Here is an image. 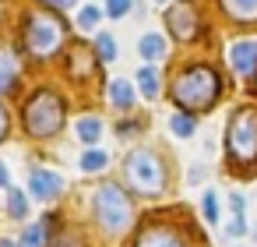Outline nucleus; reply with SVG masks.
<instances>
[{
	"label": "nucleus",
	"instance_id": "obj_1",
	"mask_svg": "<svg viewBox=\"0 0 257 247\" xmlns=\"http://www.w3.org/2000/svg\"><path fill=\"white\" fill-rule=\"evenodd\" d=\"M218 96H222V81H218V74H215L211 67H204V64L187 67V71H180V74L173 78V99H176V106H183V110H208V106L218 103Z\"/></svg>",
	"mask_w": 257,
	"mask_h": 247
},
{
	"label": "nucleus",
	"instance_id": "obj_2",
	"mask_svg": "<svg viewBox=\"0 0 257 247\" xmlns=\"http://www.w3.org/2000/svg\"><path fill=\"white\" fill-rule=\"evenodd\" d=\"M225 148H229V159L239 166L257 162V110L253 106L232 113L225 127Z\"/></svg>",
	"mask_w": 257,
	"mask_h": 247
},
{
	"label": "nucleus",
	"instance_id": "obj_3",
	"mask_svg": "<svg viewBox=\"0 0 257 247\" xmlns=\"http://www.w3.org/2000/svg\"><path fill=\"white\" fill-rule=\"evenodd\" d=\"M123 177L127 184L138 191V194H159L166 187V173H162V162L155 152L148 148H134L127 159H123Z\"/></svg>",
	"mask_w": 257,
	"mask_h": 247
},
{
	"label": "nucleus",
	"instance_id": "obj_4",
	"mask_svg": "<svg viewBox=\"0 0 257 247\" xmlns=\"http://www.w3.org/2000/svg\"><path fill=\"white\" fill-rule=\"evenodd\" d=\"M92 208H95V219L106 233H123L131 226V215H134L123 187H116V184H102L92 198Z\"/></svg>",
	"mask_w": 257,
	"mask_h": 247
},
{
	"label": "nucleus",
	"instance_id": "obj_5",
	"mask_svg": "<svg viewBox=\"0 0 257 247\" xmlns=\"http://www.w3.org/2000/svg\"><path fill=\"white\" fill-rule=\"evenodd\" d=\"M64 124V103L53 92H36L25 106V131L32 138H50Z\"/></svg>",
	"mask_w": 257,
	"mask_h": 247
},
{
	"label": "nucleus",
	"instance_id": "obj_6",
	"mask_svg": "<svg viewBox=\"0 0 257 247\" xmlns=\"http://www.w3.org/2000/svg\"><path fill=\"white\" fill-rule=\"evenodd\" d=\"M25 43L36 57H53L64 43V22L50 11H36L25 25Z\"/></svg>",
	"mask_w": 257,
	"mask_h": 247
},
{
	"label": "nucleus",
	"instance_id": "obj_7",
	"mask_svg": "<svg viewBox=\"0 0 257 247\" xmlns=\"http://www.w3.org/2000/svg\"><path fill=\"white\" fill-rule=\"evenodd\" d=\"M166 25H169V32L176 36V39H194L197 36V15H194V4H187V0H180V4H173L169 8V15H166Z\"/></svg>",
	"mask_w": 257,
	"mask_h": 247
},
{
	"label": "nucleus",
	"instance_id": "obj_8",
	"mask_svg": "<svg viewBox=\"0 0 257 247\" xmlns=\"http://www.w3.org/2000/svg\"><path fill=\"white\" fill-rule=\"evenodd\" d=\"M225 57H229V67L239 78L253 74V67H257V39H236V43H229Z\"/></svg>",
	"mask_w": 257,
	"mask_h": 247
},
{
	"label": "nucleus",
	"instance_id": "obj_9",
	"mask_svg": "<svg viewBox=\"0 0 257 247\" xmlns=\"http://www.w3.org/2000/svg\"><path fill=\"white\" fill-rule=\"evenodd\" d=\"M60 187H64V180H60L53 170H32V173H29V191H32V198H39V201L57 198Z\"/></svg>",
	"mask_w": 257,
	"mask_h": 247
},
{
	"label": "nucleus",
	"instance_id": "obj_10",
	"mask_svg": "<svg viewBox=\"0 0 257 247\" xmlns=\"http://www.w3.org/2000/svg\"><path fill=\"white\" fill-rule=\"evenodd\" d=\"M134 247H187V240L173 226H148V229H141Z\"/></svg>",
	"mask_w": 257,
	"mask_h": 247
},
{
	"label": "nucleus",
	"instance_id": "obj_11",
	"mask_svg": "<svg viewBox=\"0 0 257 247\" xmlns=\"http://www.w3.org/2000/svg\"><path fill=\"white\" fill-rule=\"evenodd\" d=\"M222 11L236 22H257V0H222Z\"/></svg>",
	"mask_w": 257,
	"mask_h": 247
},
{
	"label": "nucleus",
	"instance_id": "obj_12",
	"mask_svg": "<svg viewBox=\"0 0 257 247\" xmlns=\"http://www.w3.org/2000/svg\"><path fill=\"white\" fill-rule=\"evenodd\" d=\"M138 50H141L145 60H162V57H166V43H162L159 32H145L141 43H138Z\"/></svg>",
	"mask_w": 257,
	"mask_h": 247
},
{
	"label": "nucleus",
	"instance_id": "obj_13",
	"mask_svg": "<svg viewBox=\"0 0 257 247\" xmlns=\"http://www.w3.org/2000/svg\"><path fill=\"white\" fill-rule=\"evenodd\" d=\"M109 99H113L116 110H131V106H134V89H131V81L116 78V81L109 85Z\"/></svg>",
	"mask_w": 257,
	"mask_h": 247
},
{
	"label": "nucleus",
	"instance_id": "obj_14",
	"mask_svg": "<svg viewBox=\"0 0 257 247\" xmlns=\"http://www.w3.org/2000/svg\"><path fill=\"white\" fill-rule=\"evenodd\" d=\"M138 92H141L145 99H155V96H159V74H155L152 64H145V67L138 71Z\"/></svg>",
	"mask_w": 257,
	"mask_h": 247
},
{
	"label": "nucleus",
	"instance_id": "obj_15",
	"mask_svg": "<svg viewBox=\"0 0 257 247\" xmlns=\"http://www.w3.org/2000/svg\"><path fill=\"white\" fill-rule=\"evenodd\" d=\"M78 138H81L85 145H95V141L102 138V120H99V117H81V120H78Z\"/></svg>",
	"mask_w": 257,
	"mask_h": 247
},
{
	"label": "nucleus",
	"instance_id": "obj_16",
	"mask_svg": "<svg viewBox=\"0 0 257 247\" xmlns=\"http://www.w3.org/2000/svg\"><path fill=\"white\" fill-rule=\"evenodd\" d=\"M95 50H99V60L102 64H113L116 60V43L109 32H95Z\"/></svg>",
	"mask_w": 257,
	"mask_h": 247
},
{
	"label": "nucleus",
	"instance_id": "obj_17",
	"mask_svg": "<svg viewBox=\"0 0 257 247\" xmlns=\"http://www.w3.org/2000/svg\"><path fill=\"white\" fill-rule=\"evenodd\" d=\"M106 162H109V159H106V152H99L95 145L81 155V170H85V173H99V170H106Z\"/></svg>",
	"mask_w": 257,
	"mask_h": 247
},
{
	"label": "nucleus",
	"instance_id": "obj_18",
	"mask_svg": "<svg viewBox=\"0 0 257 247\" xmlns=\"http://www.w3.org/2000/svg\"><path fill=\"white\" fill-rule=\"evenodd\" d=\"M169 131H173L176 138H190V134H194V117H187V113H173V117H169Z\"/></svg>",
	"mask_w": 257,
	"mask_h": 247
},
{
	"label": "nucleus",
	"instance_id": "obj_19",
	"mask_svg": "<svg viewBox=\"0 0 257 247\" xmlns=\"http://www.w3.org/2000/svg\"><path fill=\"white\" fill-rule=\"evenodd\" d=\"M8 212H11V219H25V215H29L25 191H15V187H11V194H8Z\"/></svg>",
	"mask_w": 257,
	"mask_h": 247
},
{
	"label": "nucleus",
	"instance_id": "obj_20",
	"mask_svg": "<svg viewBox=\"0 0 257 247\" xmlns=\"http://www.w3.org/2000/svg\"><path fill=\"white\" fill-rule=\"evenodd\" d=\"M18 247H46V222H36V226H29Z\"/></svg>",
	"mask_w": 257,
	"mask_h": 247
},
{
	"label": "nucleus",
	"instance_id": "obj_21",
	"mask_svg": "<svg viewBox=\"0 0 257 247\" xmlns=\"http://www.w3.org/2000/svg\"><path fill=\"white\" fill-rule=\"evenodd\" d=\"M99 22H102V11H99V8H81L78 25H81L85 32H95V29H99Z\"/></svg>",
	"mask_w": 257,
	"mask_h": 247
},
{
	"label": "nucleus",
	"instance_id": "obj_22",
	"mask_svg": "<svg viewBox=\"0 0 257 247\" xmlns=\"http://www.w3.org/2000/svg\"><path fill=\"white\" fill-rule=\"evenodd\" d=\"M201 212H204L208 222H218V198H215L211 191H204V198H201Z\"/></svg>",
	"mask_w": 257,
	"mask_h": 247
},
{
	"label": "nucleus",
	"instance_id": "obj_23",
	"mask_svg": "<svg viewBox=\"0 0 257 247\" xmlns=\"http://www.w3.org/2000/svg\"><path fill=\"white\" fill-rule=\"evenodd\" d=\"M131 4H134V0H106V15L109 18H123L131 11Z\"/></svg>",
	"mask_w": 257,
	"mask_h": 247
},
{
	"label": "nucleus",
	"instance_id": "obj_24",
	"mask_svg": "<svg viewBox=\"0 0 257 247\" xmlns=\"http://www.w3.org/2000/svg\"><path fill=\"white\" fill-rule=\"evenodd\" d=\"M11 85H15V67L8 60H0V92H11Z\"/></svg>",
	"mask_w": 257,
	"mask_h": 247
},
{
	"label": "nucleus",
	"instance_id": "obj_25",
	"mask_svg": "<svg viewBox=\"0 0 257 247\" xmlns=\"http://www.w3.org/2000/svg\"><path fill=\"white\" fill-rule=\"evenodd\" d=\"M246 233V219L243 215H232V222H229V236L236 240V236H243Z\"/></svg>",
	"mask_w": 257,
	"mask_h": 247
},
{
	"label": "nucleus",
	"instance_id": "obj_26",
	"mask_svg": "<svg viewBox=\"0 0 257 247\" xmlns=\"http://www.w3.org/2000/svg\"><path fill=\"white\" fill-rule=\"evenodd\" d=\"M74 60H78L74 64V74H88V64H85L88 60V50H74Z\"/></svg>",
	"mask_w": 257,
	"mask_h": 247
},
{
	"label": "nucleus",
	"instance_id": "obj_27",
	"mask_svg": "<svg viewBox=\"0 0 257 247\" xmlns=\"http://www.w3.org/2000/svg\"><path fill=\"white\" fill-rule=\"evenodd\" d=\"M229 208H232V215H243L246 212V198L243 194H229Z\"/></svg>",
	"mask_w": 257,
	"mask_h": 247
},
{
	"label": "nucleus",
	"instance_id": "obj_28",
	"mask_svg": "<svg viewBox=\"0 0 257 247\" xmlns=\"http://www.w3.org/2000/svg\"><path fill=\"white\" fill-rule=\"evenodd\" d=\"M4 134H8V110L0 106V141H4Z\"/></svg>",
	"mask_w": 257,
	"mask_h": 247
},
{
	"label": "nucleus",
	"instance_id": "obj_29",
	"mask_svg": "<svg viewBox=\"0 0 257 247\" xmlns=\"http://www.w3.org/2000/svg\"><path fill=\"white\" fill-rule=\"evenodd\" d=\"M187 180H190V184H201V180H204V170H201V166H194V170H190V177H187Z\"/></svg>",
	"mask_w": 257,
	"mask_h": 247
},
{
	"label": "nucleus",
	"instance_id": "obj_30",
	"mask_svg": "<svg viewBox=\"0 0 257 247\" xmlns=\"http://www.w3.org/2000/svg\"><path fill=\"white\" fill-rule=\"evenodd\" d=\"M46 4H53V8H74L78 0H46Z\"/></svg>",
	"mask_w": 257,
	"mask_h": 247
},
{
	"label": "nucleus",
	"instance_id": "obj_31",
	"mask_svg": "<svg viewBox=\"0 0 257 247\" xmlns=\"http://www.w3.org/2000/svg\"><path fill=\"white\" fill-rule=\"evenodd\" d=\"M8 184H11V177H8V166L0 162V187H8Z\"/></svg>",
	"mask_w": 257,
	"mask_h": 247
},
{
	"label": "nucleus",
	"instance_id": "obj_32",
	"mask_svg": "<svg viewBox=\"0 0 257 247\" xmlns=\"http://www.w3.org/2000/svg\"><path fill=\"white\" fill-rule=\"evenodd\" d=\"M0 247H18V243H11V240H0Z\"/></svg>",
	"mask_w": 257,
	"mask_h": 247
},
{
	"label": "nucleus",
	"instance_id": "obj_33",
	"mask_svg": "<svg viewBox=\"0 0 257 247\" xmlns=\"http://www.w3.org/2000/svg\"><path fill=\"white\" fill-rule=\"evenodd\" d=\"M155 4H166V0H155Z\"/></svg>",
	"mask_w": 257,
	"mask_h": 247
},
{
	"label": "nucleus",
	"instance_id": "obj_34",
	"mask_svg": "<svg viewBox=\"0 0 257 247\" xmlns=\"http://www.w3.org/2000/svg\"><path fill=\"white\" fill-rule=\"evenodd\" d=\"M0 60H4V57H0Z\"/></svg>",
	"mask_w": 257,
	"mask_h": 247
}]
</instances>
